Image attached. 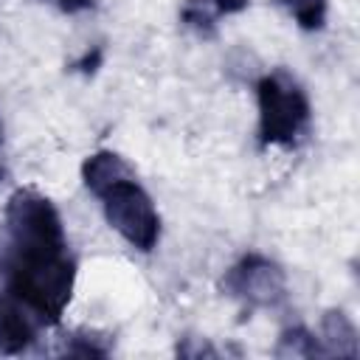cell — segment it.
I'll list each match as a JSON object with an SVG mask.
<instances>
[{
	"mask_svg": "<svg viewBox=\"0 0 360 360\" xmlns=\"http://www.w3.org/2000/svg\"><path fill=\"white\" fill-rule=\"evenodd\" d=\"M0 276L8 292L45 326L62 321L76 284V259L68 250L62 217L51 197L17 188L0 225Z\"/></svg>",
	"mask_w": 360,
	"mask_h": 360,
	"instance_id": "1",
	"label": "cell"
},
{
	"mask_svg": "<svg viewBox=\"0 0 360 360\" xmlns=\"http://www.w3.org/2000/svg\"><path fill=\"white\" fill-rule=\"evenodd\" d=\"M256 104H259V143L262 146H298L304 138L312 107L301 82L276 68L256 82Z\"/></svg>",
	"mask_w": 360,
	"mask_h": 360,
	"instance_id": "2",
	"label": "cell"
},
{
	"mask_svg": "<svg viewBox=\"0 0 360 360\" xmlns=\"http://www.w3.org/2000/svg\"><path fill=\"white\" fill-rule=\"evenodd\" d=\"M104 208V219L110 228L129 242L135 250L149 253L160 242V214L149 197V191L135 180L132 172L110 180L104 188L96 191Z\"/></svg>",
	"mask_w": 360,
	"mask_h": 360,
	"instance_id": "3",
	"label": "cell"
},
{
	"mask_svg": "<svg viewBox=\"0 0 360 360\" xmlns=\"http://www.w3.org/2000/svg\"><path fill=\"white\" fill-rule=\"evenodd\" d=\"M222 290L248 309H276L287 301V276L278 262L245 253L222 276Z\"/></svg>",
	"mask_w": 360,
	"mask_h": 360,
	"instance_id": "4",
	"label": "cell"
},
{
	"mask_svg": "<svg viewBox=\"0 0 360 360\" xmlns=\"http://www.w3.org/2000/svg\"><path fill=\"white\" fill-rule=\"evenodd\" d=\"M37 318L11 292L0 295V354H22L37 340Z\"/></svg>",
	"mask_w": 360,
	"mask_h": 360,
	"instance_id": "5",
	"label": "cell"
},
{
	"mask_svg": "<svg viewBox=\"0 0 360 360\" xmlns=\"http://www.w3.org/2000/svg\"><path fill=\"white\" fill-rule=\"evenodd\" d=\"M318 343L323 349V357H349V360H354L360 354L357 329H354V323L349 321V315L343 309H326L321 315Z\"/></svg>",
	"mask_w": 360,
	"mask_h": 360,
	"instance_id": "6",
	"label": "cell"
},
{
	"mask_svg": "<svg viewBox=\"0 0 360 360\" xmlns=\"http://www.w3.org/2000/svg\"><path fill=\"white\" fill-rule=\"evenodd\" d=\"M127 172H132L129 163H127L121 155L110 152V149H98V152H93V155L82 163V180H84V186H87L90 194H96V191L104 188L110 180H115V177H121V174H127Z\"/></svg>",
	"mask_w": 360,
	"mask_h": 360,
	"instance_id": "7",
	"label": "cell"
},
{
	"mask_svg": "<svg viewBox=\"0 0 360 360\" xmlns=\"http://www.w3.org/2000/svg\"><path fill=\"white\" fill-rule=\"evenodd\" d=\"M276 357H323V349L318 343V335H312L307 326L295 323L278 335Z\"/></svg>",
	"mask_w": 360,
	"mask_h": 360,
	"instance_id": "8",
	"label": "cell"
},
{
	"mask_svg": "<svg viewBox=\"0 0 360 360\" xmlns=\"http://www.w3.org/2000/svg\"><path fill=\"white\" fill-rule=\"evenodd\" d=\"M214 17H217V11L208 8V0H186L180 8V22L202 39H211L217 34Z\"/></svg>",
	"mask_w": 360,
	"mask_h": 360,
	"instance_id": "9",
	"label": "cell"
},
{
	"mask_svg": "<svg viewBox=\"0 0 360 360\" xmlns=\"http://www.w3.org/2000/svg\"><path fill=\"white\" fill-rule=\"evenodd\" d=\"M278 3L292 14L298 28L304 31H321L326 25V8H329L326 0H278Z\"/></svg>",
	"mask_w": 360,
	"mask_h": 360,
	"instance_id": "10",
	"label": "cell"
},
{
	"mask_svg": "<svg viewBox=\"0 0 360 360\" xmlns=\"http://www.w3.org/2000/svg\"><path fill=\"white\" fill-rule=\"evenodd\" d=\"M107 352L110 346L96 332H73L70 340L65 343V354H76V357H104Z\"/></svg>",
	"mask_w": 360,
	"mask_h": 360,
	"instance_id": "11",
	"label": "cell"
},
{
	"mask_svg": "<svg viewBox=\"0 0 360 360\" xmlns=\"http://www.w3.org/2000/svg\"><path fill=\"white\" fill-rule=\"evenodd\" d=\"M51 6H56L62 14H79V11H87L96 6V0H48Z\"/></svg>",
	"mask_w": 360,
	"mask_h": 360,
	"instance_id": "12",
	"label": "cell"
},
{
	"mask_svg": "<svg viewBox=\"0 0 360 360\" xmlns=\"http://www.w3.org/2000/svg\"><path fill=\"white\" fill-rule=\"evenodd\" d=\"M217 14H239L250 6V0H211Z\"/></svg>",
	"mask_w": 360,
	"mask_h": 360,
	"instance_id": "13",
	"label": "cell"
},
{
	"mask_svg": "<svg viewBox=\"0 0 360 360\" xmlns=\"http://www.w3.org/2000/svg\"><path fill=\"white\" fill-rule=\"evenodd\" d=\"M98 62H101V48H96V51H93V56H90V53H84V59H82V62H76L73 68H76V70L90 73V70H96V65H98Z\"/></svg>",
	"mask_w": 360,
	"mask_h": 360,
	"instance_id": "14",
	"label": "cell"
},
{
	"mask_svg": "<svg viewBox=\"0 0 360 360\" xmlns=\"http://www.w3.org/2000/svg\"><path fill=\"white\" fill-rule=\"evenodd\" d=\"M0 141H3V127H0Z\"/></svg>",
	"mask_w": 360,
	"mask_h": 360,
	"instance_id": "15",
	"label": "cell"
}]
</instances>
